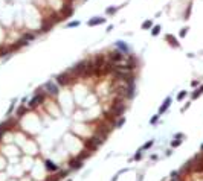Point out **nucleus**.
Listing matches in <instances>:
<instances>
[{
  "instance_id": "nucleus-25",
  "label": "nucleus",
  "mask_w": 203,
  "mask_h": 181,
  "mask_svg": "<svg viewBox=\"0 0 203 181\" xmlns=\"http://www.w3.org/2000/svg\"><path fill=\"white\" fill-rule=\"evenodd\" d=\"M140 158H142V151H140V149H139V151L136 152V155H135V160H136V161H139Z\"/></svg>"
},
{
  "instance_id": "nucleus-18",
  "label": "nucleus",
  "mask_w": 203,
  "mask_h": 181,
  "mask_svg": "<svg viewBox=\"0 0 203 181\" xmlns=\"http://www.w3.org/2000/svg\"><path fill=\"white\" fill-rule=\"evenodd\" d=\"M159 32H160V24H156L151 28V35L153 37H156V35H159Z\"/></svg>"
},
{
  "instance_id": "nucleus-12",
  "label": "nucleus",
  "mask_w": 203,
  "mask_h": 181,
  "mask_svg": "<svg viewBox=\"0 0 203 181\" xmlns=\"http://www.w3.org/2000/svg\"><path fill=\"white\" fill-rule=\"evenodd\" d=\"M54 23H55V20H49V21H45L43 23V26H41V32H47L52 26H54Z\"/></svg>"
},
{
  "instance_id": "nucleus-16",
  "label": "nucleus",
  "mask_w": 203,
  "mask_h": 181,
  "mask_svg": "<svg viewBox=\"0 0 203 181\" xmlns=\"http://www.w3.org/2000/svg\"><path fill=\"white\" fill-rule=\"evenodd\" d=\"M63 12H64V17H70V15L73 14V8H69V5H64Z\"/></svg>"
},
{
  "instance_id": "nucleus-2",
  "label": "nucleus",
  "mask_w": 203,
  "mask_h": 181,
  "mask_svg": "<svg viewBox=\"0 0 203 181\" xmlns=\"http://www.w3.org/2000/svg\"><path fill=\"white\" fill-rule=\"evenodd\" d=\"M125 104H124V101H114V104L112 105V111H110V116H113V117H121L122 114H124V111H125Z\"/></svg>"
},
{
  "instance_id": "nucleus-33",
  "label": "nucleus",
  "mask_w": 203,
  "mask_h": 181,
  "mask_svg": "<svg viewBox=\"0 0 203 181\" xmlns=\"http://www.w3.org/2000/svg\"><path fill=\"white\" fill-rule=\"evenodd\" d=\"M84 2H87V0H84Z\"/></svg>"
},
{
  "instance_id": "nucleus-31",
  "label": "nucleus",
  "mask_w": 203,
  "mask_h": 181,
  "mask_svg": "<svg viewBox=\"0 0 203 181\" xmlns=\"http://www.w3.org/2000/svg\"><path fill=\"white\" fill-rule=\"evenodd\" d=\"M3 134H5L3 131H0V140H2V139H3Z\"/></svg>"
},
{
  "instance_id": "nucleus-34",
  "label": "nucleus",
  "mask_w": 203,
  "mask_h": 181,
  "mask_svg": "<svg viewBox=\"0 0 203 181\" xmlns=\"http://www.w3.org/2000/svg\"><path fill=\"white\" fill-rule=\"evenodd\" d=\"M69 181H70V180H69Z\"/></svg>"
},
{
  "instance_id": "nucleus-30",
  "label": "nucleus",
  "mask_w": 203,
  "mask_h": 181,
  "mask_svg": "<svg viewBox=\"0 0 203 181\" xmlns=\"http://www.w3.org/2000/svg\"><path fill=\"white\" fill-rule=\"evenodd\" d=\"M170 181H182V180H180V177H176V178H171Z\"/></svg>"
},
{
  "instance_id": "nucleus-10",
  "label": "nucleus",
  "mask_w": 203,
  "mask_h": 181,
  "mask_svg": "<svg viewBox=\"0 0 203 181\" xmlns=\"http://www.w3.org/2000/svg\"><path fill=\"white\" fill-rule=\"evenodd\" d=\"M102 23H105V18H102V17H93V18H90L87 21L89 26H98V24H102Z\"/></svg>"
},
{
  "instance_id": "nucleus-14",
  "label": "nucleus",
  "mask_w": 203,
  "mask_h": 181,
  "mask_svg": "<svg viewBox=\"0 0 203 181\" xmlns=\"http://www.w3.org/2000/svg\"><path fill=\"white\" fill-rule=\"evenodd\" d=\"M165 40H168V41L173 44V46H179V43H177V38H176L174 35H171V34H168V35H166V37H165Z\"/></svg>"
},
{
  "instance_id": "nucleus-26",
  "label": "nucleus",
  "mask_w": 203,
  "mask_h": 181,
  "mask_svg": "<svg viewBox=\"0 0 203 181\" xmlns=\"http://www.w3.org/2000/svg\"><path fill=\"white\" fill-rule=\"evenodd\" d=\"M180 143H182V140H177V139H176L174 142H171V146H173V148H177Z\"/></svg>"
},
{
  "instance_id": "nucleus-5",
  "label": "nucleus",
  "mask_w": 203,
  "mask_h": 181,
  "mask_svg": "<svg viewBox=\"0 0 203 181\" xmlns=\"http://www.w3.org/2000/svg\"><path fill=\"white\" fill-rule=\"evenodd\" d=\"M55 79H57V84H58V85H67L69 82H73V78L70 76V73H69L67 70L64 72V73L58 75Z\"/></svg>"
},
{
  "instance_id": "nucleus-8",
  "label": "nucleus",
  "mask_w": 203,
  "mask_h": 181,
  "mask_svg": "<svg viewBox=\"0 0 203 181\" xmlns=\"http://www.w3.org/2000/svg\"><path fill=\"white\" fill-rule=\"evenodd\" d=\"M45 166H46V169L50 170V172H58V170H60V166L55 164V163L50 161V160H45Z\"/></svg>"
},
{
  "instance_id": "nucleus-13",
  "label": "nucleus",
  "mask_w": 203,
  "mask_h": 181,
  "mask_svg": "<svg viewBox=\"0 0 203 181\" xmlns=\"http://www.w3.org/2000/svg\"><path fill=\"white\" fill-rule=\"evenodd\" d=\"M26 111H28V107H24V105H20L19 108H17V111H15V116H17V119L19 117H22Z\"/></svg>"
},
{
  "instance_id": "nucleus-1",
  "label": "nucleus",
  "mask_w": 203,
  "mask_h": 181,
  "mask_svg": "<svg viewBox=\"0 0 203 181\" xmlns=\"http://www.w3.org/2000/svg\"><path fill=\"white\" fill-rule=\"evenodd\" d=\"M102 139L101 137H98V135H93V137H90V139H87L86 140V148H87V151L89 152H93V151H96L101 145H102Z\"/></svg>"
},
{
  "instance_id": "nucleus-20",
  "label": "nucleus",
  "mask_w": 203,
  "mask_h": 181,
  "mask_svg": "<svg viewBox=\"0 0 203 181\" xmlns=\"http://www.w3.org/2000/svg\"><path fill=\"white\" fill-rule=\"evenodd\" d=\"M153 28V21L151 20H147L142 23V29H151Z\"/></svg>"
},
{
  "instance_id": "nucleus-19",
  "label": "nucleus",
  "mask_w": 203,
  "mask_h": 181,
  "mask_svg": "<svg viewBox=\"0 0 203 181\" xmlns=\"http://www.w3.org/2000/svg\"><path fill=\"white\" fill-rule=\"evenodd\" d=\"M153 145H154V140H150V142H147V143L144 145V146H142V148H140V151H142V152H144V151H147V149H150V148H151V146H153Z\"/></svg>"
},
{
  "instance_id": "nucleus-24",
  "label": "nucleus",
  "mask_w": 203,
  "mask_h": 181,
  "mask_svg": "<svg viewBox=\"0 0 203 181\" xmlns=\"http://www.w3.org/2000/svg\"><path fill=\"white\" fill-rule=\"evenodd\" d=\"M76 26H79V21H70V23H67V28H76Z\"/></svg>"
},
{
  "instance_id": "nucleus-29",
  "label": "nucleus",
  "mask_w": 203,
  "mask_h": 181,
  "mask_svg": "<svg viewBox=\"0 0 203 181\" xmlns=\"http://www.w3.org/2000/svg\"><path fill=\"white\" fill-rule=\"evenodd\" d=\"M183 137H185L183 134H176V139H177V140H179V139H183Z\"/></svg>"
},
{
  "instance_id": "nucleus-17",
  "label": "nucleus",
  "mask_w": 203,
  "mask_h": 181,
  "mask_svg": "<svg viewBox=\"0 0 203 181\" xmlns=\"http://www.w3.org/2000/svg\"><path fill=\"white\" fill-rule=\"evenodd\" d=\"M202 93H203V85H200V87H199V88L196 90V91H194V93H192V96H191V99H197V97H199V96H200Z\"/></svg>"
},
{
  "instance_id": "nucleus-9",
  "label": "nucleus",
  "mask_w": 203,
  "mask_h": 181,
  "mask_svg": "<svg viewBox=\"0 0 203 181\" xmlns=\"http://www.w3.org/2000/svg\"><path fill=\"white\" fill-rule=\"evenodd\" d=\"M170 105H171V97L168 96V97H166L165 101H163V104L160 105V108H159V114H163V113L170 108Z\"/></svg>"
},
{
  "instance_id": "nucleus-7",
  "label": "nucleus",
  "mask_w": 203,
  "mask_h": 181,
  "mask_svg": "<svg viewBox=\"0 0 203 181\" xmlns=\"http://www.w3.org/2000/svg\"><path fill=\"white\" fill-rule=\"evenodd\" d=\"M83 160L81 158H73V160H70L69 161V169H72V170H76V169H79V167H83Z\"/></svg>"
},
{
  "instance_id": "nucleus-22",
  "label": "nucleus",
  "mask_w": 203,
  "mask_h": 181,
  "mask_svg": "<svg viewBox=\"0 0 203 181\" xmlns=\"http://www.w3.org/2000/svg\"><path fill=\"white\" fill-rule=\"evenodd\" d=\"M186 94H188V91H180V93L177 94V101H183V99L186 97Z\"/></svg>"
},
{
  "instance_id": "nucleus-11",
  "label": "nucleus",
  "mask_w": 203,
  "mask_h": 181,
  "mask_svg": "<svg viewBox=\"0 0 203 181\" xmlns=\"http://www.w3.org/2000/svg\"><path fill=\"white\" fill-rule=\"evenodd\" d=\"M116 49H118V50H121L122 53H127V52L130 50V47L127 46V44H125L124 41H116Z\"/></svg>"
},
{
  "instance_id": "nucleus-4",
  "label": "nucleus",
  "mask_w": 203,
  "mask_h": 181,
  "mask_svg": "<svg viewBox=\"0 0 203 181\" xmlns=\"http://www.w3.org/2000/svg\"><path fill=\"white\" fill-rule=\"evenodd\" d=\"M43 90H45L47 94H50V96H57L58 91H60V87H58L57 82H54V81H49V82H46L45 85H43Z\"/></svg>"
},
{
  "instance_id": "nucleus-28",
  "label": "nucleus",
  "mask_w": 203,
  "mask_h": 181,
  "mask_svg": "<svg viewBox=\"0 0 203 181\" xmlns=\"http://www.w3.org/2000/svg\"><path fill=\"white\" fill-rule=\"evenodd\" d=\"M186 34H188V28H185V29H182V32H180V37H185Z\"/></svg>"
},
{
  "instance_id": "nucleus-32",
  "label": "nucleus",
  "mask_w": 203,
  "mask_h": 181,
  "mask_svg": "<svg viewBox=\"0 0 203 181\" xmlns=\"http://www.w3.org/2000/svg\"><path fill=\"white\" fill-rule=\"evenodd\" d=\"M200 149H202V152H203V145H202V146H200Z\"/></svg>"
},
{
  "instance_id": "nucleus-27",
  "label": "nucleus",
  "mask_w": 203,
  "mask_h": 181,
  "mask_svg": "<svg viewBox=\"0 0 203 181\" xmlns=\"http://www.w3.org/2000/svg\"><path fill=\"white\" fill-rule=\"evenodd\" d=\"M67 174H69V170H67V169H66V170H61V172H60V174H58V177H60V180H61V178H64V177H66Z\"/></svg>"
},
{
  "instance_id": "nucleus-23",
  "label": "nucleus",
  "mask_w": 203,
  "mask_h": 181,
  "mask_svg": "<svg viewBox=\"0 0 203 181\" xmlns=\"http://www.w3.org/2000/svg\"><path fill=\"white\" fill-rule=\"evenodd\" d=\"M157 120H159V114H156V116H153V117H151V119H150V125H154V123H156Z\"/></svg>"
},
{
  "instance_id": "nucleus-21",
  "label": "nucleus",
  "mask_w": 203,
  "mask_h": 181,
  "mask_svg": "<svg viewBox=\"0 0 203 181\" xmlns=\"http://www.w3.org/2000/svg\"><path fill=\"white\" fill-rule=\"evenodd\" d=\"M116 11H118V6H112V8H109V9H105V14H107V15H113Z\"/></svg>"
},
{
  "instance_id": "nucleus-6",
  "label": "nucleus",
  "mask_w": 203,
  "mask_h": 181,
  "mask_svg": "<svg viewBox=\"0 0 203 181\" xmlns=\"http://www.w3.org/2000/svg\"><path fill=\"white\" fill-rule=\"evenodd\" d=\"M45 93H37V94H35L32 99H31V101H29V104H28V107L29 108H35V107H38L43 101H45Z\"/></svg>"
},
{
  "instance_id": "nucleus-15",
  "label": "nucleus",
  "mask_w": 203,
  "mask_h": 181,
  "mask_svg": "<svg viewBox=\"0 0 203 181\" xmlns=\"http://www.w3.org/2000/svg\"><path fill=\"white\" fill-rule=\"evenodd\" d=\"M124 123H125V117H124V116H121V117H119V120H116V122L113 123V128H121V126L124 125Z\"/></svg>"
},
{
  "instance_id": "nucleus-3",
  "label": "nucleus",
  "mask_w": 203,
  "mask_h": 181,
  "mask_svg": "<svg viewBox=\"0 0 203 181\" xmlns=\"http://www.w3.org/2000/svg\"><path fill=\"white\" fill-rule=\"evenodd\" d=\"M107 61L109 62H112V64H114L116 66L118 62H121V61H124V53H122L121 50H113V52H110L109 55H107Z\"/></svg>"
}]
</instances>
